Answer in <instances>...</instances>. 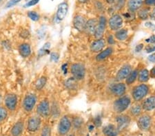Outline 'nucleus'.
I'll return each instance as SVG.
<instances>
[{"label":"nucleus","instance_id":"obj_1","mask_svg":"<svg viewBox=\"0 0 155 136\" xmlns=\"http://www.w3.org/2000/svg\"><path fill=\"white\" fill-rule=\"evenodd\" d=\"M131 103V99L128 96H122L114 103V110L117 113H121L126 111Z\"/></svg>","mask_w":155,"mask_h":136},{"label":"nucleus","instance_id":"obj_2","mask_svg":"<svg viewBox=\"0 0 155 136\" xmlns=\"http://www.w3.org/2000/svg\"><path fill=\"white\" fill-rule=\"evenodd\" d=\"M149 88L145 84H141L135 87L132 91V97L136 101H139L143 99L148 93Z\"/></svg>","mask_w":155,"mask_h":136},{"label":"nucleus","instance_id":"obj_3","mask_svg":"<svg viewBox=\"0 0 155 136\" xmlns=\"http://www.w3.org/2000/svg\"><path fill=\"white\" fill-rule=\"evenodd\" d=\"M71 72L76 80H82L84 78L86 70L82 64L75 63L71 66Z\"/></svg>","mask_w":155,"mask_h":136},{"label":"nucleus","instance_id":"obj_4","mask_svg":"<svg viewBox=\"0 0 155 136\" xmlns=\"http://www.w3.org/2000/svg\"><path fill=\"white\" fill-rule=\"evenodd\" d=\"M71 127V122L67 116H64L59 121L58 130L61 135H66L68 133Z\"/></svg>","mask_w":155,"mask_h":136},{"label":"nucleus","instance_id":"obj_5","mask_svg":"<svg viewBox=\"0 0 155 136\" xmlns=\"http://www.w3.org/2000/svg\"><path fill=\"white\" fill-rule=\"evenodd\" d=\"M117 123V129L119 131H121L126 129L130 123V118L126 115H120L116 118Z\"/></svg>","mask_w":155,"mask_h":136},{"label":"nucleus","instance_id":"obj_6","mask_svg":"<svg viewBox=\"0 0 155 136\" xmlns=\"http://www.w3.org/2000/svg\"><path fill=\"white\" fill-rule=\"evenodd\" d=\"M152 120L150 116L148 115H143L141 116L137 121V125L141 131L148 130L151 127Z\"/></svg>","mask_w":155,"mask_h":136},{"label":"nucleus","instance_id":"obj_7","mask_svg":"<svg viewBox=\"0 0 155 136\" xmlns=\"http://www.w3.org/2000/svg\"><path fill=\"white\" fill-rule=\"evenodd\" d=\"M123 25V19L119 14H114L109 20V26L112 30H118Z\"/></svg>","mask_w":155,"mask_h":136},{"label":"nucleus","instance_id":"obj_8","mask_svg":"<svg viewBox=\"0 0 155 136\" xmlns=\"http://www.w3.org/2000/svg\"><path fill=\"white\" fill-rule=\"evenodd\" d=\"M106 17L104 16L100 17L99 23L97 24V27L95 31V33H94V36L96 37L97 39H101L102 36H103L105 30H106Z\"/></svg>","mask_w":155,"mask_h":136},{"label":"nucleus","instance_id":"obj_9","mask_svg":"<svg viewBox=\"0 0 155 136\" xmlns=\"http://www.w3.org/2000/svg\"><path fill=\"white\" fill-rule=\"evenodd\" d=\"M37 113L42 117H47L50 113V107L48 100H42L37 108Z\"/></svg>","mask_w":155,"mask_h":136},{"label":"nucleus","instance_id":"obj_10","mask_svg":"<svg viewBox=\"0 0 155 136\" xmlns=\"http://www.w3.org/2000/svg\"><path fill=\"white\" fill-rule=\"evenodd\" d=\"M37 102L36 96L33 94H30L26 96L24 100V108L26 111H31L34 108Z\"/></svg>","mask_w":155,"mask_h":136},{"label":"nucleus","instance_id":"obj_11","mask_svg":"<svg viewBox=\"0 0 155 136\" xmlns=\"http://www.w3.org/2000/svg\"><path fill=\"white\" fill-rule=\"evenodd\" d=\"M17 103V97L15 94H8L5 98V105L9 110L15 109Z\"/></svg>","mask_w":155,"mask_h":136},{"label":"nucleus","instance_id":"obj_12","mask_svg":"<svg viewBox=\"0 0 155 136\" xmlns=\"http://www.w3.org/2000/svg\"><path fill=\"white\" fill-rule=\"evenodd\" d=\"M68 10V5L66 2L60 4L57 11V19L59 21H62L66 17Z\"/></svg>","mask_w":155,"mask_h":136},{"label":"nucleus","instance_id":"obj_13","mask_svg":"<svg viewBox=\"0 0 155 136\" xmlns=\"http://www.w3.org/2000/svg\"><path fill=\"white\" fill-rule=\"evenodd\" d=\"M86 22L85 21L84 17L81 15H77L74 17L73 24L74 28L79 32H82L85 30V26H86Z\"/></svg>","mask_w":155,"mask_h":136},{"label":"nucleus","instance_id":"obj_14","mask_svg":"<svg viewBox=\"0 0 155 136\" xmlns=\"http://www.w3.org/2000/svg\"><path fill=\"white\" fill-rule=\"evenodd\" d=\"M131 72V67L129 65H124L120 69L118 73L117 74L116 78L117 81H122L126 79L130 73Z\"/></svg>","mask_w":155,"mask_h":136},{"label":"nucleus","instance_id":"obj_15","mask_svg":"<svg viewBox=\"0 0 155 136\" xmlns=\"http://www.w3.org/2000/svg\"><path fill=\"white\" fill-rule=\"evenodd\" d=\"M97 21L95 19H91L87 21L84 30L89 34H94L97 27Z\"/></svg>","mask_w":155,"mask_h":136},{"label":"nucleus","instance_id":"obj_16","mask_svg":"<svg viewBox=\"0 0 155 136\" xmlns=\"http://www.w3.org/2000/svg\"><path fill=\"white\" fill-rule=\"evenodd\" d=\"M41 120L38 117H31L28 122V129L30 131L34 132L39 128Z\"/></svg>","mask_w":155,"mask_h":136},{"label":"nucleus","instance_id":"obj_17","mask_svg":"<svg viewBox=\"0 0 155 136\" xmlns=\"http://www.w3.org/2000/svg\"><path fill=\"white\" fill-rule=\"evenodd\" d=\"M126 85L124 83H118L115 84L112 86V92L113 93L114 95L117 96H122L126 93Z\"/></svg>","mask_w":155,"mask_h":136},{"label":"nucleus","instance_id":"obj_18","mask_svg":"<svg viewBox=\"0 0 155 136\" xmlns=\"http://www.w3.org/2000/svg\"><path fill=\"white\" fill-rule=\"evenodd\" d=\"M105 46H106V42L104 39H99L92 42L91 46V51L93 52H99L104 49Z\"/></svg>","mask_w":155,"mask_h":136},{"label":"nucleus","instance_id":"obj_19","mask_svg":"<svg viewBox=\"0 0 155 136\" xmlns=\"http://www.w3.org/2000/svg\"><path fill=\"white\" fill-rule=\"evenodd\" d=\"M142 108L146 111H152L155 109V96H150L144 100Z\"/></svg>","mask_w":155,"mask_h":136},{"label":"nucleus","instance_id":"obj_20","mask_svg":"<svg viewBox=\"0 0 155 136\" xmlns=\"http://www.w3.org/2000/svg\"><path fill=\"white\" fill-rule=\"evenodd\" d=\"M103 133L106 136H117L119 135V131L115 126L109 125L104 127Z\"/></svg>","mask_w":155,"mask_h":136},{"label":"nucleus","instance_id":"obj_21","mask_svg":"<svg viewBox=\"0 0 155 136\" xmlns=\"http://www.w3.org/2000/svg\"><path fill=\"white\" fill-rule=\"evenodd\" d=\"M143 1V0H129L127 6H128L130 11L131 12L137 11L141 6Z\"/></svg>","mask_w":155,"mask_h":136},{"label":"nucleus","instance_id":"obj_22","mask_svg":"<svg viewBox=\"0 0 155 136\" xmlns=\"http://www.w3.org/2000/svg\"><path fill=\"white\" fill-rule=\"evenodd\" d=\"M19 53L21 56L24 58H26L29 56L31 52V47L27 43H23L19 46Z\"/></svg>","mask_w":155,"mask_h":136},{"label":"nucleus","instance_id":"obj_23","mask_svg":"<svg viewBox=\"0 0 155 136\" xmlns=\"http://www.w3.org/2000/svg\"><path fill=\"white\" fill-rule=\"evenodd\" d=\"M24 125L21 122L16 123L13 127L12 128L11 133L12 136H21L23 133Z\"/></svg>","mask_w":155,"mask_h":136},{"label":"nucleus","instance_id":"obj_24","mask_svg":"<svg viewBox=\"0 0 155 136\" xmlns=\"http://www.w3.org/2000/svg\"><path fill=\"white\" fill-rule=\"evenodd\" d=\"M112 52H113V49H112V48H107L106 49H104V50L101 52L97 56V61H101L104 60V59H106V58L108 57L109 56L111 55Z\"/></svg>","mask_w":155,"mask_h":136},{"label":"nucleus","instance_id":"obj_25","mask_svg":"<svg viewBox=\"0 0 155 136\" xmlns=\"http://www.w3.org/2000/svg\"><path fill=\"white\" fill-rule=\"evenodd\" d=\"M127 34H128V32L126 29H121L118 30L114 36H115L116 39H118L119 41H124L125 39H127Z\"/></svg>","mask_w":155,"mask_h":136},{"label":"nucleus","instance_id":"obj_26","mask_svg":"<svg viewBox=\"0 0 155 136\" xmlns=\"http://www.w3.org/2000/svg\"><path fill=\"white\" fill-rule=\"evenodd\" d=\"M139 81L141 83H145L149 79V71L146 69H143L139 71L138 74Z\"/></svg>","mask_w":155,"mask_h":136},{"label":"nucleus","instance_id":"obj_27","mask_svg":"<svg viewBox=\"0 0 155 136\" xmlns=\"http://www.w3.org/2000/svg\"><path fill=\"white\" fill-rule=\"evenodd\" d=\"M137 76H138V71L137 70L131 71L129 75L127 76V77L126 78L127 85H131V84L133 83L136 81Z\"/></svg>","mask_w":155,"mask_h":136},{"label":"nucleus","instance_id":"obj_28","mask_svg":"<svg viewBox=\"0 0 155 136\" xmlns=\"http://www.w3.org/2000/svg\"><path fill=\"white\" fill-rule=\"evenodd\" d=\"M65 85L69 90H74L77 87V80L74 77L70 78L66 81Z\"/></svg>","mask_w":155,"mask_h":136},{"label":"nucleus","instance_id":"obj_29","mask_svg":"<svg viewBox=\"0 0 155 136\" xmlns=\"http://www.w3.org/2000/svg\"><path fill=\"white\" fill-rule=\"evenodd\" d=\"M46 83V78L45 76H42V77L38 79L36 83V88L37 90H41L42 88L44 87Z\"/></svg>","mask_w":155,"mask_h":136},{"label":"nucleus","instance_id":"obj_30","mask_svg":"<svg viewBox=\"0 0 155 136\" xmlns=\"http://www.w3.org/2000/svg\"><path fill=\"white\" fill-rule=\"evenodd\" d=\"M141 112V107L139 105H134L130 109V113L134 116L139 115Z\"/></svg>","mask_w":155,"mask_h":136},{"label":"nucleus","instance_id":"obj_31","mask_svg":"<svg viewBox=\"0 0 155 136\" xmlns=\"http://www.w3.org/2000/svg\"><path fill=\"white\" fill-rule=\"evenodd\" d=\"M50 48H51V43H46L45 44V45L44 46L43 48H42L39 50V56H41L44 55V54L49 53L48 49H49Z\"/></svg>","mask_w":155,"mask_h":136},{"label":"nucleus","instance_id":"obj_32","mask_svg":"<svg viewBox=\"0 0 155 136\" xmlns=\"http://www.w3.org/2000/svg\"><path fill=\"white\" fill-rule=\"evenodd\" d=\"M139 18L142 19V20H146L148 17V11L146 9H142L140 10L138 12Z\"/></svg>","mask_w":155,"mask_h":136},{"label":"nucleus","instance_id":"obj_33","mask_svg":"<svg viewBox=\"0 0 155 136\" xmlns=\"http://www.w3.org/2000/svg\"><path fill=\"white\" fill-rule=\"evenodd\" d=\"M28 16L31 20L34 21H37L39 19V15L35 11H30L28 12Z\"/></svg>","mask_w":155,"mask_h":136},{"label":"nucleus","instance_id":"obj_34","mask_svg":"<svg viewBox=\"0 0 155 136\" xmlns=\"http://www.w3.org/2000/svg\"><path fill=\"white\" fill-rule=\"evenodd\" d=\"M72 124H73L74 127L75 128H79L83 124V120L81 118H75L72 121Z\"/></svg>","mask_w":155,"mask_h":136},{"label":"nucleus","instance_id":"obj_35","mask_svg":"<svg viewBox=\"0 0 155 136\" xmlns=\"http://www.w3.org/2000/svg\"><path fill=\"white\" fill-rule=\"evenodd\" d=\"M51 130L48 126H46L41 131V136H51Z\"/></svg>","mask_w":155,"mask_h":136},{"label":"nucleus","instance_id":"obj_36","mask_svg":"<svg viewBox=\"0 0 155 136\" xmlns=\"http://www.w3.org/2000/svg\"><path fill=\"white\" fill-rule=\"evenodd\" d=\"M7 116V111L6 109L3 107H0V122L3 121L4 120L6 119Z\"/></svg>","mask_w":155,"mask_h":136},{"label":"nucleus","instance_id":"obj_37","mask_svg":"<svg viewBox=\"0 0 155 136\" xmlns=\"http://www.w3.org/2000/svg\"><path fill=\"white\" fill-rule=\"evenodd\" d=\"M145 50L146 51L147 53L154 52H155V43H150L147 45L145 48Z\"/></svg>","mask_w":155,"mask_h":136},{"label":"nucleus","instance_id":"obj_38","mask_svg":"<svg viewBox=\"0 0 155 136\" xmlns=\"http://www.w3.org/2000/svg\"><path fill=\"white\" fill-rule=\"evenodd\" d=\"M21 0H10V1L6 4V8H11V7L15 6L17 4H18L19 2H21Z\"/></svg>","mask_w":155,"mask_h":136},{"label":"nucleus","instance_id":"obj_39","mask_svg":"<svg viewBox=\"0 0 155 136\" xmlns=\"http://www.w3.org/2000/svg\"><path fill=\"white\" fill-rule=\"evenodd\" d=\"M39 2V0H31L27 2V3L25 4L24 7L25 8H27V7H30V6H33L35 5H36L38 2Z\"/></svg>","mask_w":155,"mask_h":136},{"label":"nucleus","instance_id":"obj_40","mask_svg":"<svg viewBox=\"0 0 155 136\" xmlns=\"http://www.w3.org/2000/svg\"><path fill=\"white\" fill-rule=\"evenodd\" d=\"M20 36H21L24 39H27L30 36V33L27 30H24L21 31V33H20Z\"/></svg>","mask_w":155,"mask_h":136},{"label":"nucleus","instance_id":"obj_41","mask_svg":"<svg viewBox=\"0 0 155 136\" xmlns=\"http://www.w3.org/2000/svg\"><path fill=\"white\" fill-rule=\"evenodd\" d=\"M51 61H52L57 62L59 59V54L57 53H55V52L52 53L51 55Z\"/></svg>","mask_w":155,"mask_h":136},{"label":"nucleus","instance_id":"obj_42","mask_svg":"<svg viewBox=\"0 0 155 136\" xmlns=\"http://www.w3.org/2000/svg\"><path fill=\"white\" fill-rule=\"evenodd\" d=\"M146 41L150 43H155V35H152L151 36H150L148 39H146Z\"/></svg>","mask_w":155,"mask_h":136},{"label":"nucleus","instance_id":"obj_43","mask_svg":"<svg viewBox=\"0 0 155 136\" xmlns=\"http://www.w3.org/2000/svg\"><path fill=\"white\" fill-rule=\"evenodd\" d=\"M107 42H108V43L110 44V45H113V44H114V43H115L113 36L112 35H110L108 36V38H107Z\"/></svg>","mask_w":155,"mask_h":136},{"label":"nucleus","instance_id":"obj_44","mask_svg":"<svg viewBox=\"0 0 155 136\" xmlns=\"http://www.w3.org/2000/svg\"><path fill=\"white\" fill-rule=\"evenodd\" d=\"M143 48V44H139V45H137L135 48V51L137 52H141L142 50V49Z\"/></svg>","mask_w":155,"mask_h":136},{"label":"nucleus","instance_id":"obj_45","mask_svg":"<svg viewBox=\"0 0 155 136\" xmlns=\"http://www.w3.org/2000/svg\"><path fill=\"white\" fill-rule=\"evenodd\" d=\"M94 124L97 125V127H99V126H101V120L100 117H97L95 118V120H94Z\"/></svg>","mask_w":155,"mask_h":136},{"label":"nucleus","instance_id":"obj_46","mask_svg":"<svg viewBox=\"0 0 155 136\" xmlns=\"http://www.w3.org/2000/svg\"><path fill=\"white\" fill-rule=\"evenodd\" d=\"M145 4L147 5H155V0H145Z\"/></svg>","mask_w":155,"mask_h":136},{"label":"nucleus","instance_id":"obj_47","mask_svg":"<svg viewBox=\"0 0 155 136\" xmlns=\"http://www.w3.org/2000/svg\"><path fill=\"white\" fill-rule=\"evenodd\" d=\"M148 60L150 62H152V63H154L155 62V52L152 54L150 56H149Z\"/></svg>","mask_w":155,"mask_h":136},{"label":"nucleus","instance_id":"obj_48","mask_svg":"<svg viewBox=\"0 0 155 136\" xmlns=\"http://www.w3.org/2000/svg\"><path fill=\"white\" fill-rule=\"evenodd\" d=\"M150 18H151V19H152V20L155 21V8H154L153 10H152V11L151 12Z\"/></svg>","mask_w":155,"mask_h":136},{"label":"nucleus","instance_id":"obj_49","mask_svg":"<svg viewBox=\"0 0 155 136\" xmlns=\"http://www.w3.org/2000/svg\"><path fill=\"white\" fill-rule=\"evenodd\" d=\"M67 66H68V64H64V65L62 66V70L64 71V74L67 73Z\"/></svg>","mask_w":155,"mask_h":136},{"label":"nucleus","instance_id":"obj_50","mask_svg":"<svg viewBox=\"0 0 155 136\" xmlns=\"http://www.w3.org/2000/svg\"><path fill=\"white\" fill-rule=\"evenodd\" d=\"M151 75L152 77H155V68H154L152 69L151 71Z\"/></svg>","mask_w":155,"mask_h":136},{"label":"nucleus","instance_id":"obj_51","mask_svg":"<svg viewBox=\"0 0 155 136\" xmlns=\"http://www.w3.org/2000/svg\"><path fill=\"white\" fill-rule=\"evenodd\" d=\"M114 1H115V0H106V2H107L108 4H112V3H114Z\"/></svg>","mask_w":155,"mask_h":136},{"label":"nucleus","instance_id":"obj_52","mask_svg":"<svg viewBox=\"0 0 155 136\" xmlns=\"http://www.w3.org/2000/svg\"><path fill=\"white\" fill-rule=\"evenodd\" d=\"M78 1L80 2V3H86L87 0H78Z\"/></svg>","mask_w":155,"mask_h":136},{"label":"nucleus","instance_id":"obj_53","mask_svg":"<svg viewBox=\"0 0 155 136\" xmlns=\"http://www.w3.org/2000/svg\"><path fill=\"white\" fill-rule=\"evenodd\" d=\"M93 128H94V126H92V125L90 126V130L92 131V129H93Z\"/></svg>","mask_w":155,"mask_h":136},{"label":"nucleus","instance_id":"obj_54","mask_svg":"<svg viewBox=\"0 0 155 136\" xmlns=\"http://www.w3.org/2000/svg\"><path fill=\"white\" fill-rule=\"evenodd\" d=\"M26 2H27V1L29 2V1H31V0H26Z\"/></svg>","mask_w":155,"mask_h":136},{"label":"nucleus","instance_id":"obj_55","mask_svg":"<svg viewBox=\"0 0 155 136\" xmlns=\"http://www.w3.org/2000/svg\"><path fill=\"white\" fill-rule=\"evenodd\" d=\"M68 136H74L73 135H68Z\"/></svg>","mask_w":155,"mask_h":136},{"label":"nucleus","instance_id":"obj_56","mask_svg":"<svg viewBox=\"0 0 155 136\" xmlns=\"http://www.w3.org/2000/svg\"><path fill=\"white\" fill-rule=\"evenodd\" d=\"M0 101H1V96H0Z\"/></svg>","mask_w":155,"mask_h":136},{"label":"nucleus","instance_id":"obj_57","mask_svg":"<svg viewBox=\"0 0 155 136\" xmlns=\"http://www.w3.org/2000/svg\"><path fill=\"white\" fill-rule=\"evenodd\" d=\"M2 0H0V2H2Z\"/></svg>","mask_w":155,"mask_h":136}]
</instances>
